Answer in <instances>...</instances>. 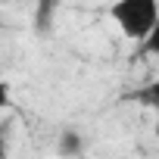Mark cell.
I'll use <instances>...</instances> for the list:
<instances>
[{"label":"cell","instance_id":"obj_1","mask_svg":"<svg viewBox=\"0 0 159 159\" xmlns=\"http://www.w3.org/2000/svg\"><path fill=\"white\" fill-rule=\"evenodd\" d=\"M109 16L128 41H143L159 16V0H116Z\"/></svg>","mask_w":159,"mask_h":159},{"label":"cell","instance_id":"obj_2","mask_svg":"<svg viewBox=\"0 0 159 159\" xmlns=\"http://www.w3.org/2000/svg\"><path fill=\"white\" fill-rule=\"evenodd\" d=\"M84 150V140H81V134H78V131H62L59 134V156H78V153H81Z\"/></svg>","mask_w":159,"mask_h":159},{"label":"cell","instance_id":"obj_3","mask_svg":"<svg viewBox=\"0 0 159 159\" xmlns=\"http://www.w3.org/2000/svg\"><path fill=\"white\" fill-rule=\"evenodd\" d=\"M134 100L143 103V106H150V109H159V78L150 81L147 88H140V94H134Z\"/></svg>","mask_w":159,"mask_h":159},{"label":"cell","instance_id":"obj_4","mask_svg":"<svg viewBox=\"0 0 159 159\" xmlns=\"http://www.w3.org/2000/svg\"><path fill=\"white\" fill-rule=\"evenodd\" d=\"M140 44H143V53H150V56H159V16H156V22H153L150 34H147Z\"/></svg>","mask_w":159,"mask_h":159},{"label":"cell","instance_id":"obj_5","mask_svg":"<svg viewBox=\"0 0 159 159\" xmlns=\"http://www.w3.org/2000/svg\"><path fill=\"white\" fill-rule=\"evenodd\" d=\"M7 103H10V84L0 81V106H7Z\"/></svg>","mask_w":159,"mask_h":159},{"label":"cell","instance_id":"obj_6","mask_svg":"<svg viewBox=\"0 0 159 159\" xmlns=\"http://www.w3.org/2000/svg\"><path fill=\"white\" fill-rule=\"evenodd\" d=\"M156 137H159V122H156Z\"/></svg>","mask_w":159,"mask_h":159},{"label":"cell","instance_id":"obj_7","mask_svg":"<svg viewBox=\"0 0 159 159\" xmlns=\"http://www.w3.org/2000/svg\"><path fill=\"white\" fill-rule=\"evenodd\" d=\"M0 159H3V153H0Z\"/></svg>","mask_w":159,"mask_h":159}]
</instances>
